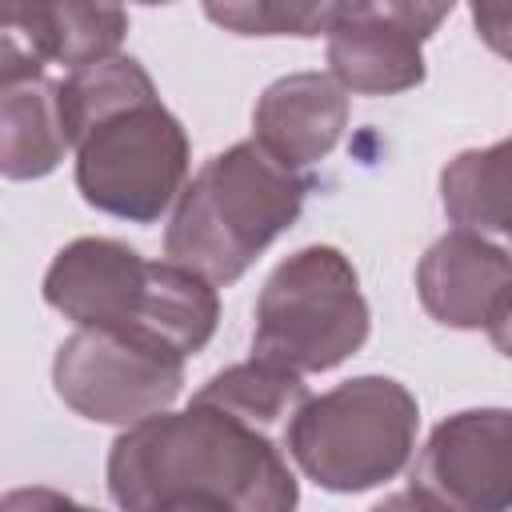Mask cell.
I'll return each mask as SVG.
<instances>
[{
    "mask_svg": "<svg viewBox=\"0 0 512 512\" xmlns=\"http://www.w3.org/2000/svg\"><path fill=\"white\" fill-rule=\"evenodd\" d=\"M412 500L448 512L512 508V412L468 408L440 420L412 464Z\"/></svg>",
    "mask_w": 512,
    "mask_h": 512,
    "instance_id": "obj_8",
    "label": "cell"
},
{
    "mask_svg": "<svg viewBox=\"0 0 512 512\" xmlns=\"http://www.w3.org/2000/svg\"><path fill=\"white\" fill-rule=\"evenodd\" d=\"M368 300L340 248L308 244L276 264L256 300L252 352L300 376L344 364L368 340Z\"/></svg>",
    "mask_w": 512,
    "mask_h": 512,
    "instance_id": "obj_5",
    "label": "cell"
},
{
    "mask_svg": "<svg viewBox=\"0 0 512 512\" xmlns=\"http://www.w3.org/2000/svg\"><path fill=\"white\" fill-rule=\"evenodd\" d=\"M128 36V12L120 0H48L40 36L32 52L40 60H60V64H88L120 48Z\"/></svg>",
    "mask_w": 512,
    "mask_h": 512,
    "instance_id": "obj_16",
    "label": "cell"
},
{
    "mask_svg": "<svg viewBox=\"0 0 512 512\" xmlns=\"http://www.w3.org/2000/svg\"><path fill=\"white\" fill-rule=\"evenodd\" d=\"M44 300L76 328L144 336L180 356L200 352L220 320L216 284L176 260H144L124 240L80 236L44 272Z\"/></svg>",
    "mask_w": 512,
    "mask_h": 512,
    "instance_id": "obj_2",
    "label": "cell"
},
{
    "mask_svg": "<svg viewBox=\"0 0 512 512\" xmlns=\"http://www.w3.org/2000/svg\"><path fill=\"white\" fill-rule=\"evenodd\" d=\"M108 492L136 512H288L300 500L276 436L204 400L128 424L108 452Z\"/></svg>",
    "mask_w": 512,
    "mask_h": 512,
    "instance_id": "obj_1",
    "label": "cell"
},
{
    "mask_svg": "<svg viewBox=\"0 0 512 512\" xmlns=\"http://www.w3.org/2000/svg\"><path fill=\"white\" fill-rule=\"evenodd\" d=\"M304 192L308 176L300 168L280 164L260 140H240L184 184L164 232V256L212 284H232L296 224Z\"/></svg>",
    "mask_w": 512,
    "mask_h": 512,
    "instance_id": "obj_3",
    "label": "cell"
},
{
    "mask_svg": "<svg viewBox=\"0 0 512 512\" xmlns=\"http://www.w3.org/2000/svg\"><path fill=\"white\" fill-rule=\"evenodd\" d=\"M416 396L392 376H356L308 396L284 432L300 472L328 492H364L404 472L416 448Z\"/></svg>",
    "mask_w": 512,
    "mask_h": 512,
    "instance_id": "obj_4",
    "label": "cell"
},
{
    "mask_svg": "<svg viewBox=\"0 0 512 512\" xmlns=\"http://www.w3.org/2000/svg\"><path fill=\"white\" fill-rule=\"evenodd\" d=\"M72 148L60 80L44 76V60L4 36L0 48V172L8 180L48 176Z\"/></svg>",
    "mask_w": 512,
    "mask_h": 512,
    "instance_id": "obj_10",
    "label": "cell"
},
{
    "mask_svg": "<svg viewBox=\"0 0 512 512\" xmlns=\"http://www.w3.org/2000/svg\"><path fill=\"white\" fill-rule=\"evenodd\" d=\"M60 400L96 424H140L168 412L184 388V356L144 336L76 328L52 360Z\"/></svg>",
    "mask_w": 512,
    "mask_h": 512,
    "instance_id": "obj_7",
    "label": "cell"
},
{
    "mask_svg": "<svg viewBox=\"0 0 512 512\" xmlns=\"http://www.w3.org/2000/svg\"><path fill=\"white\" fill-rule=\"evenodd\" d=\"M192 400L216 404V408L240 416L244 424L260 428L268 436H284L288 424L296 420V412L304 408L308 388H304L300 372L252 352V360L216 372Z\"/></svg>",
    "mask_w": 512,
    "mask_h": 512,
    "instance_id": "obj_14",
    "label": "cell"
},
{
    "mask_svg": "<svg viewBox=\"0 0 512 512\" xmlns=\"http://www.w3.org/2000/svg\"><path fill=\"white\" fill-rule=\"evenodd\" d=\"M468 4H472V20H476L480 40L496 56L512 60V0H468Z\"/></svg>",
    "mask_w": 512,
    "mask_h": 512,
    "instance_id": "obj_18",
    "label": "cell"
},
{
    "mask_svg": "<svg viewBox=\"0 0 512 512\" xmlns=\"http://www.w3.org/2000/svg\"><path fill=\"white\" fill-rule=\"evenodd\" d=\"M204 16L236 36H300L332 32L360 0H200Z\"/></svg>",
    "mask_w": 512,
    "mask_h": 512,
    "instance_id": "obj_17",
    "label": "cell"
},
{
    "mask_svg": "<svg viewBox=\"0 0 512 512\" xmlns=\"http://www.w3.org/2000/svg\"><path fill=\"white\" fill-rule=\"evenodd\" d=\"M348 88L324 72H292L264 88L252 112V140L280 164L308 168L324 160L348 128Z\"/></svg>",
    "mask_w": 512,
    "mask_h": 512,
    "instance_id": "obj_11",
    "label": "cell"
},
{
    "mask_svg": "<svg viewBox=\"0 0 512 512\" xmlns=\"http://www.w3.org/2000/svg\"><path fill=\"white\" fill-rule=\"evenodd\" d=\"M188 132L160 96L128 104L76 140L80 196L120 220L152 224L184 192Z\"/></svg>",
    "mask_w": 512,
    "mask_h": 512,
    "instance_id": "obj_6",
    "label": "cell"
},
{
    "mask_svg": "<svg viewBox=\"0 0 512 512\" xmlns=\"http://www.w3.org/2000/svg\"><path fill=\"white\" fill-rule=\"evenodd\" d=\"M392 20H400L408 32H416L420 40L424 36H432L444 20H448V12H452V4L456 0H376Z\"/></svg>",
    "mask_w": 512,
    "mask_h": 512,
    "instance_id": "obj_19",
    "label": "cell"
},
{
    "mask_svg": "<svg viewBox=\"0 0 512 512\" xmlns=\"http://www.w3.org/2000/svg\"><path fill=\"white\" fill-rule=\"evenodd\" d=\"M488 336H492V344L512 360V300H508V304H504V312L488 324Z\"/></svg>",
    "mask_w": 512,
    "mask_h": 512,
    "instance_id": "obj_21",
    "label": "cell"
},
{
    "mask_svg": "<svg viewBox=\"0 0 512 512\" xmlns=\"http://www.w3.org/2000/svg\"><path fill=\"white\" fill-rule=\"evenodd\" d=\"M440 200L452 224L512 240V136L448 160Z\"/></svg>",
    "mask_w": 512,
    "mask_h": 512,
    "instance_id": "obj_13",
    "label": "cell"
},
{
    "mask_svg": "<svg viewBox=\"0 0 512 512\" xmlns=\"http://www.w3.org/2000/svg\"><path fill=\"white\" fill-rule=\"evenodd\" d=\"M424 312L444 328H488L512 300V256L484 232L452 228L416 264Z\"/></svg>",
    "mask_w": 512,
    "mask_h": 512,
    "instance_id": "obj_9",
    "label": "cell"
},
{
    "mask_svg": "<svg viewBox=\"0 0 512 512\" xmlns=\"http://www.w3.org/2000/svg\"><path fill=\"white\" fill-rule=\"evenodd\" d=\"M0 12H4V36L32 52L40 24H44V12H48V0H0Z\"/></svg>",
    "mask_w": 512,
    "mask_h": 512,
    "instance_id": "obj_20",
    "label": "cell"
},
{
    "mask_svg": "<svg viewBox=\"0 0 512 512\" xmlns=\"http://www.w3.org/2000/svg\"><path fill=\"white\" fill-rule=\"evenodd\" d=\"M328 68L348 92L360 96L408 92L424 80L420 36L392 20L376 0H360L328 32Z\"/></svg>",
    "mask_w": 512,
    "mask_h": 512,
    "instance_id": "obj_12",
    "label": "cell"
},
{
    "mask_svg": "<svg viewBox=\"0 0 512 512\" xmlns=\"http://www.w3.org/2000/svg\"><path fill=\"white\" fill-rule=\"evenodd\" d=\"M152 96H156V84L140 68V60H132V56L108 52L100 60H88V64L72 68V76L60 80V108H64V124H68L72 148L104 116H112V112H120L128 104L152 100Z\"/></svg>",
    "mask_w": 512,
    "mask_h": 512,
    "instance_id": "obj_15",
    "label": "cell"
},
{
    "mask_svg": "<svg viewBox=\"0 0 512 512\" xmlns=\"http://www.w3.org/2000/svg\"><path fill=\"white\" fill-rule=\"evenodd\" d=\"M132 4H172V0H132Z\"/></svg>",
    "mask_w": 512,
    "mask_h": 512,
    "instance_id": "obj_22",
    "label": "cell"
}]
</instances>
